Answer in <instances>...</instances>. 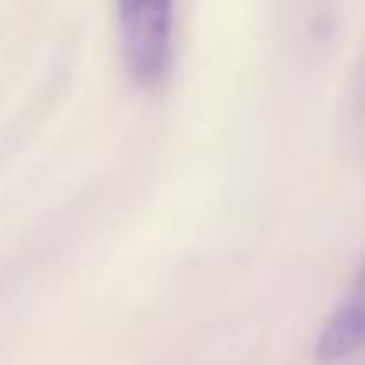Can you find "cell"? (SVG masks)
<instances>
[{"instance_id": "1", "label": "cell", "mask_w": 365, "mask_h": 365, "mask_svg": "<svg viewBox=\"0 0 365 365\" xmlns=\"http://www.w3.org/2000/svg\"><path fill=\"white\" fill-rule=\"evenodd\" d=\"M118 29L131 78L163 82L174 53V0H118Z\"/></svg>"}, {"instance_id": "2", "label": "cell", "mask_w": 365, "mask_h": 365, "mask_svg": "<svg viewBox=\"0 0 365 365\" xmlns=\"http://www.w3.org/2000/svg\"><path fill=\"white\" fill-rule=\"evenodd\" d=\"M362 351H365V266L351 280V287L344 291V298L334 305V312L323 319L312 355H316V362L337 365L362 355Z\"/></svg>"}]
</instances>
